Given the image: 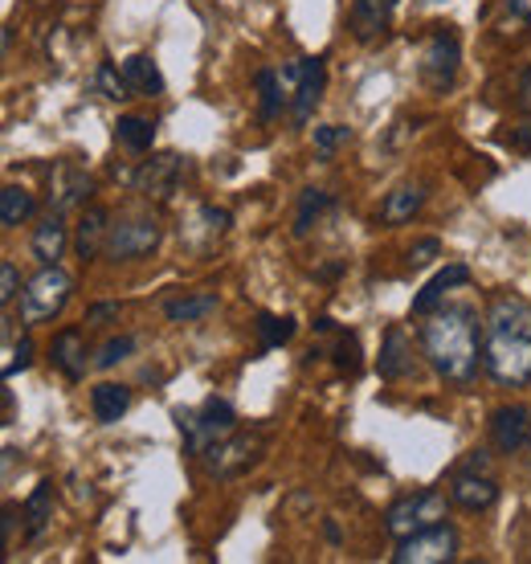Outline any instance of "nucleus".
I'll use <instances>...</instances> for the list:
<instances>
[{
  "mask_svg": "<svg viewBox=\"0 0 531 564\" xmlns=\"http://www.w3.org/2000/svg\"><path fill=\"white\" fill-rule=\"evenodd\" d=\"M421 352L434 365L437 377L449 384H470L478 365H483V327H478L475 307L466 303H446L434 307L430 319L421 324Z\"/></svg>",
  "mask_w": 531,
  "mask_h": 564,
  "instance_id": "nucleus-1",
  "label": "nucleus"
},
{
  "mask_svg": "<svg viewBox=\"0 0 531 564\" xmlns=\"http://www.w3.org/2000/svg\"><path fill=\"white\" fill-rule=\"evenodd\" d=\"M483 368L511 389L531 381V303L519 295H499L490 303L483 327Z\"/></svg>",
  "mask_w": 531,
  "mask_h": 564,
  "instance_id": "nucleus-2",
  "label": "nucleus"
},
{
  "mask_svg": "<svg viewBox=\"0 0 531 564\" xmlns=\"http://www.w3.org/2000/svg\"><path fill=\"white\" fill-rule=\"evenodd\" d=\"M74 279L62 267H42L21 291V319L25 324H50L71 303Z\"/></svg>",
  "mask_w": 531,
  "mask_h": 564,
  "instance_id": "nucleus-3",
  "label": "nucleus"
},
{
  "mask_svg": "<svg viewBox=\"0 0 531 564\" xmlns=\"http://www.w3.org/2000/svg\"><path fill=\"white\" fill-rule=\"evenodd\" d=\"M176 422H181V434H184V446H188V454H196V458H201L209 446H217L221 437H229L234 430H238V413H234V405H229V401H217V397H209L201 410L176 413Z\"/></svg>",
  "mask_w": 531,
  "mask_h": 564,
  "instance_id": "nucleus-4",
  "label": "nucleus"
},
{
  "mask_svg": "<svg viewBox=\"0 0 531 564\" xmlns=\"http://www.w3.org/2000/svg\"><path fill=\"white\" fill-rule=\"evenodd\" d=\"M446 520V495L442 491H418L397 499L389 511H384V528H389L397 540L413 536L421 528H434V523Z\"/></svg>",
  "mask_w": 531,
  "mask_h": 564,
  "instance_id": "nucleus-5",
  "label": "nucleus"
},
{
  "mask_svg": "<svg viewBox=\"0 0 531 564\" xmlns=\"http://www.w3.org/2000/svg\"><path fill=\"white\" fill-rule=\"evenodd\" d=\"M160 217L152 213H136V217H123V221H115L111 234H107V246H102V254L115 258V262H127V258H143L152 254L155 246H160Z\"/></svg>",
  "mask_w": 531,
  "mask_h": 564,
  "instance_id": "nucleus-6",
  "label": "nucleus"
},
{
  "mask_svg": "<svg viewBox=\"0 0 531 564\" xmlns=\"http://www.w3.org/2000/svg\"><path fill=\"white\" fill-rule=\"evenodd\" d=\"M458 556V532L449 523H434V528H421L413 536L397 540L392 564H449Z\"/></svg>",
  "mask_w": 531,
  "mask_h": 564,
  "instance_id": "nucleus-7",
  "label": "nucleus"
},
{
  "mask_svg": "<svg viewBox=\"0 0 531 564\" xmlns=\"http://www.w3.org/2000/svg\"><path fill=\"white\" fill-rule=\"evenodd\" d=\"M458 62H462V45L449 29H434L430 42L421 50V83L430 86L434 95H446L454 78H458Z\"/></svg>",
  "mask_w": 531,
  "mask_h": 564,
  "instance_id": "nucleus-8",
  "label": "nucleus"
},
{
  "mask_svg": "<svg viewBox=\"0 0 531 564\" xmlns=\"http://www.w3.org/2000/svg\"><path fill=\"white\" fill-rule=\"evenodd\" d=\"M258 451H262V437L234 430L229 437H221L217 446H209V451L201 454V463H205V470H209L213 479H234V475H241L258 458Z\"/></svg>",
  "mask_w": 531,
  "mask_h": 564,
  "instance_id": "nucleus-9",
  "label": "nucleus"
},
{
  "mask_svg": "<svg viewBox=\"0 0 531 564\" xmlns=\"http://www.w3.org/2000/svg\"><path fill=\"white\" fill-rule=\"evenodd\" d=\"M90 193H95V181L78 160H57L50 169V209L54 213L78 209L90 200Z\"/></svg>",
  "mask_w": 531,
  "mask_h": 564,
  "instance_id": "nucleus-10",
  "label": "nucleus"
},
{
  "mask_svg": "<svg viewBox=\"0 0 531 564\" xmlns=\"http://www.w3.org/2000/svg\"><path fill=\"white\" fill-rule=\"evenodd\" d=\"M181 176H184L181 155L160 152V155H152V160H143L140 169H136V176H131V184H136V193H143L148 200H169L172 193H176Z\"/></svg>",
  "mask_w": 531,
  "mask_h": 564,
  "instance_id": "nucleus-11",
  "label": "nucleus"
},
{
  "mask_svg": "<svg viewBox=\"0 0 531 564\" xmlns=\"http://www.w3.org/2000/svg\"><path fill=\"white\" fill-rule=\"evenodd\" d=\"M323 86H327L323 57H299V83H294V95H291V119L299 128L311 123V115H315V107L323 99Z\"/></svg>",
  "mask_w": 531,
  "mask_h": 564,
  "instance_id": "nucleus-12",
  "label": "nucleus"
},
{
  "mask_svg": "<svg viewBox=\"0 0 531 564\" xmlns=\"http://www.w3.org/2000/svg\"><path fill=\"white\" fill-rule=\"evenodd\" d=\"M449 499H454V508L462 511H487L495 499H499V487L490 475H475V470H454V479H449Z\"/></svg>",
  "mask_w": 531,
  "mask_h": 564,
  "instance_id": "nucleus-13",
  "label": "nucleus"
},
{
  "mask_svg": "<svg viewBox=\"0 0 531 564\" xmlns=\"http://www.w3.org/2000/svg\"><path fill=\"white\" fill-rule=\"evenodd\" d=\"M490 437H495V446L503 454H516L523 451L531 442V413L523 405H503V410H495L490 417Z\"/></svg>",
  "mask_w": 531,
  "mask_h": 564,
  "instance_id": "nucleus-14",
  "label": "nucleus"
},
{
  "mask_svg": "<svg viewBox=\"0 0 531 564\" xmlns=\"http://www.w3.org/2000/svg\"><path fill=\"white\" fill-rule=\"evenodd\" d=\"M392 13H397V0H351L348 25L360 42H372L389 29Z\"/></svg>",
  "mask_w": 531,
  "mask_h": 564,
  "instance_id": "nucleus-15",
  "label": "nucleus"
},
{
  "mask_svg": "<svg viewBox=\"0 0 531 564\" xmlns=\"http://www.w3.org/2000/svg\"><path fill=\"white\" fill-rule=\"evenodd\" d=\"M421 205H425V184L418 181L397 184L389 197H384V205H380V221L384 226H405V221H413L421 213Z\"/></svg>",
  "mask_w": 531,
  "mask_h": 564,
  "instance_id": "nucleus-16",
  "label": "nucleus"
},
{
  "mask_svg": "<svg viewBox=\"0 0 531 564\" xmlns=\"http://www.w3.org/2000/svg\"><path fill=\"white\" fill-rule=\"evenodd\" d=\"M466 282H470V267H462V262H449L446 270H437L434 279L421 286V295L413 299V315H430L434 307H442L446 291H454V286H466Z\"/></svg>",
  "mask_w": 531,
  "mask_h": 564,
  "instance_id": "nucleus-17",
  "label": "nucleus"
},
{
  "mask_svg": "<svg viewBox=\"0 0 531 564\" xmlns=\"http://www.w3.org/2000/svg\"><path fill=\"white\" fill-rule=\"evenodd\" d=\"M107 234H111V217H107V209L90 205V209L83 213V221H78V234H74V254L83 258V262H90V258L107 246Z\"/></svg>",
  "mask_w": 531,
  "mask_h": 564,
  "instance_id": "nucleus-18",
  "label": "nucleus"
},
{
  "mask_svg": "<svg viewBox=\"0 0 531 564\" xmlns=\"http://www.w3.org/2000/svg\"><path fill=\"white\" fill-rule=\"evenodd\" d=\"M380 381H401L409 377V368H413V348H409V339L401 327H389L384 332V348H380Z\"/></svg>",
  "mask_w": 531,
  "mask_h": 564,
  "instance_id": "nucleus-19",
  "label": "nucleus"
},
{
  "mask_svg": "<svg viewBox=\"0 0 531 564\" xmlns=\"http://www.w3.org/2000/svg\"><path fill=\"white\" fill-rule=\"evenodd\" d=\"M66 241H71V234H66L62 213H50L42 226H37V234H33V258L42 267H57V258L66 254Z\"/></svg>",
  "mask_w": 531,
  "mask_h": 564,
  "instance_id": "nucleus-20",
  "label": "nucleus"
},
{
  "mask_svg": "<svg viewBox=\"0 0 531 564\" xmlns=\"http://www.w3.org/2000/svg\"><path fill=\"white\" fill-rule=\"evenodd\" d=\"M123 78L131 86V95H143V99H160L164 95V74L148 54H131L123 62Z\"/></svg>",
  "mask_w": 531,
  "mask_h": 564,
  "instance_id": "nucleus-21",
  "label": "nucleus"
},
{
  "mask_svg": "<svg viewBox=\"0 0 531 564\" xmlns=\"http://www.w3.org/2000/svg\"><path fill=\"white\" fill-rule=\"evenodd\" d=\"M50 356H54V365L62 368V377H71V381H83V377H86V339H83V332H62V336L54 339Z\"/></svg>",
  "mask_w": 531,
  "mask_h": 564,
  "instance_id": "nucleus-22",
  "label": "nucleus"
},
{
  "mask_svg": "<svg viewBox=\"0 0 531 564\" xmlns=\"http://www.w3.org/2000/svg\"><path fill=\"white\" fill-rule=\"evenodd\" d=\"M54 520V482H37V491L25 499V536L37 540Z\"/></svg>",
  "mask_w": 531,
  "mask_h": 564,
  "instance_id": "nucleus-23",
  "label": "nucleus"
},
{
  "mask_svg": "<svg viewBox=\"0 0 531 564\" xmlns=\"http://www.w3.org/2000/svg\"><path fill=\"white\" fill-rule=\"evenodd\" d=\"M90 405H95V417L102 425H115L119 417L127 413V405H131V389L127 384H98L95 393H90Z\"/></svg>",
  "mask_w": 531,
  "mask_h": 564,
  "instance_id": "nucleus-24",
  "label": "nucleus"
},
{
  "mask_svg": "<svg viewBox=\"0 0 531 564\" xmlns=\"http://www.w3.org/2000/svg\"><path fill=\"white\" fill-rule=\"evenodd\" d=\"M115 140L123 143L127 152H148L155 143V123L152 119H140V115H123L115 123Z\"/></svg>",
  "mask_w": 531,
  "mask_h": 564,
  "instance_id": "nucleus-25",
  "label": "nucleus"
},
{
  "mask_svg": "<svg viewBox=\"0 0 531 564\" xmlns=\"http://www.w3.org/2000/svg\"><path fill=\"white\" fill-rule=\"evenodd\" d=\"M33 217V193L21 188V184H4V193H0V226L13 229L21 221Z\"/></svg>",
  "mask_w": 531,
  "mask_h": 564,
  "instance_id": "nucleus-26",
  "label": "nucleus"
},
{
  "mask_svg": "<svg viewBox=\"0 0 531 564\" xmlns=\"http://www.w3.org/2000/svg\"><path fill=\"white\" fill-rule=\"evenodd\" d=\"M253 86H258V115H262V123L279 119V111L286 107V95H282L279 70H258Z\"/></svg>",
  "mask_w": 531,
  "mask_h": 564,
  "instance_id": "nucleus-27",
  "label": "nucleus"
},
{
  "mask_svg": "<svg viewBox=\"0 0 531 564\" xmlns=\"http://www.w3.org/2000/svg\"><path fill=\"white\" fill-rule=\"evenodd\" d=\"M213 311H217V295L201 291V295H184L176 303H169V319L172 324H196V319H205Z\"/></svg>",
  "mask_w": 531,
  "mask_h": 564,
  "instance_id": "nucleus-28",
  "label": "nucleus"
},
{
  "mask_svg": "<svg viewBox=\"0 0 531 564\" xmlns=\"http://www.w3.org/2000/svg\"><path fill=\"white\" fill-rule=\"evenodd\" d=\"M332 209V193H323V188H307L303 200H299V217H294V238H307L311 226L319 221L323 213Z\"/></svg>",
  "mask_w": 531,
  "mask_h": 564,
  "instance_id": "nucleus-29",
  "label": "nucleus"
},
{
  "mask_svg": "<svg viewBox=\"0 0 531 564\" xmlns=\"http://www.w3.org/2000/svg\"><path fill=\"white\" fill-rule=\"evenodd\" d=\"M95 90L102 95V99H111V102L127 99V95H131V86H127V78H123V66L102 62V66L95 70Z\"/></svg>",
  "mask_w": 531,
  "mask_h": 564,
  "instance_id": "nucleus-30",
  "label": "nucleus"
},
{
  "mask_svg": "<svg viewBox=\"0 0 531 564\" xmlns=\"http://www.w3.org/2000/svg\"><path fill=\"white\" fill-rule=\"evenodd\" d=\"M291 336H294L291 315H258V339H262V348H282Z\"/></svg>",
  "mask_w": 531,
  "mask_h": 564,
  "instance_id": "nucleus-31",
  "label": "nucleus"
},
{
  "mask_svg": "<svg viewBox=\"0 0 531 564\" xmlns=\"http://www.w3.org/2000/svg\"><path fill=\"white\" fill-rule=\"evenodd\" d=\"M336 368L339 372H360V339L351 336V332H339V339H336Z\"/></svg>",
  "mask_w": 531,
  "mask_h": 564,
  "instance_id": "nucleus-32",
  "label": "nucleus"
},
{
  "mask_svg": "<svg viewBox=\"0 0 531 564\" xmlns=\"http://www.w3.org/2000/svg\"><path fill=\"white\" fill-rule=\"evenodd\" d=\"M351 140V128H339V123H327V128H315V152L319 160H332L339 143Z\"/></svg>",
  "mask_w": 531,
  "mask_h": 564,
  "instance_id": "nucleus-33",
  "label": "nucleus"
},
{
  "mask_svg": "<svg viewBox=\"0 0 531 564\" xmlns=\"http://www.w3.org/2000/svg\"><path fill=\"white\" fill-rule=\"evenodd\" d=\"M131 352H136V339H131V336H115V339H107V344L98 348L95 365L98 368H115L119 360H127Z\"/></svg>",
  "mask_w": 531,
  "mask_h": 564,
  "instance_id": "nucleus-34",
  "label": "nucleus"
},
{
  "mask_svg": "<svg viewBox=\"0 0 531 564\" xmlns=\"http://www.w3.org/2000/svg\"><path fill=\"white\" fill-rule=\"evenodd\" d=\"M29 360H33V339L21 336L17 344H9V360H4V377H17V372H25Z\"/></svg>",
  "mask_w": 531,
  "mask_h": 564,
  "instance_id": "nucleus-35",
  "label": "nucleus"
},
{
  "mask_svg": "<svg viewBox=\"0 0 531 564\" xmlns=\"http://www.w3.org/2000/svg\"><path fill=\"white\" fill-rule=\"evenodd\" d=\"M442 254V241L437 238H421L413 250H409V267H425V262H434Z\"/></svg>",
  "mask_w": 531,
  "mask_h": 564,
  "instance_id": "nucleus-36",
  "label": "nucleus"
},
{
  "mask_svg": "<svg viewBox=\"0 0 531 564\" xmlns=\"http://www.w3.org/2000/svg\"><path fill=\"white\" fill-rule=\"evenodd\" d=\"M17 291H21V274H17V267L13 262H0V299L13 303Z\"/></svg>",
  "mask_w": 531,
  "mask_h": 564,
  "instance_id": "nucleus-37",
  "label": "nucleus"
},
{
  "mask_svg": "<svg viewBox=\"0 0 531 564\" xmlns=\"http://www.w3.org/2000/svg\"><path fill=\"white\" fill-rule=\"evenodd\" d=\"M458 470H475V475H490V454L487 451H470L462 458Z\"/></svg>",
  "mask_w": 531,
  "mask_h": 564,
  "instance_id": "nucleus-38",
  "label": "nucleus"
},
{
  "mask_svg": "<svg viewBox=\"0 0 531 564\" xmlns=\"http://www.w3.org/2000/svg\"><path fill=\"white\" fill-rule=\"evenodd\" d=\"M115 315H119L115 303H95V307L86 311V324H107V319H115Z\"/></svg>",
  "mask_w": 531,
  "mask_h": 564,
  "instance_id": "nucleus-39",
  "label": "nucleus"
},
{
  "mask_svg": "<svg viewBox=\"0 0 531 564\" xmlns=\"http://www.w3.org/2000/svg\"><path fill=\"white\" fill-rule=\"evenodd\" d=\"M511 143H516L519 152H528V155H531V119H528V123H519V128L511 131Z\"/></svg>",
  "mask_w": 531,
  "mask_h": 564,
  "instance_id": "nucleus-40",
  "label": "nucleus"
},
{
  "mask_svg": "<svg viewBox=\"0 0 531 564\" xmlns=\"http://www.w3.org/2000/svg\"><path fill=\"white\" fill-rule=\"evenodd\" d=\"M519 111L531 115V70H523V78H519Z\"/></svg>",
  "mask_w": 531,
  "mask_h": 564,
  "instance_id": "nucleus-41",
  "label": "nucleus"
},
{
  "mask_svg": "<svg viewBox=\"0 0 531 564\" xmlns=\"http://www.w3.org/2000/svg\"><path fill=\"white\" fill-rule=\"evenodd\" d=\"M507 13L516 21H531V0H507Z\"/></svg>",
  "mask_w": 531,
  "mask_h": 564,
  "instance_id": "nucleus-42",
  "label": "nucleus"
},
{
  "mask_svg": "<svg viewBox=\"0 0 531 564\" xmlns=\"http://www.w3.org/2000/svg\"><path fill=\"white\" fill-rule=\"evenodd\" d=\"M13 516H17L13 508H4V544H9V540H13Z\"/></svg>",
  "mask_w": 531,
  "mask_h": 564,
  "instance_id": "nucleus-43",
  "label": "nucleus"
},
{
  "mask_svg": "<svg viewBox=\"0 0 531 564\" xmlns=\"http://www.w3.org/2000/svg\"><path fill=\"white\" fill-rule=\"evenodd\" d=\"M332 327H336V324H332L327 315H319V319H315V332H332Z\"/></svg>",
  "mask_w": 531,
  "mask_h": 564,
  "instance_id": "nucleus-44",
  "label": "nucleus"
},
{
  "mask_svg": "<svg viewBox=\"0 0 531 564\" xmlns=\"http://www.w3.org/2000/svg\"><path fill=\"white\" fill-rule=\"evenodd\" d=\"M37 4H45V0H37Z\"/></svg>",
  "mask_w": 531,
  "mask_h": 564,
  "instance_id": "nucleus-45",
  "label": "nucleus"
}]
</instances>
